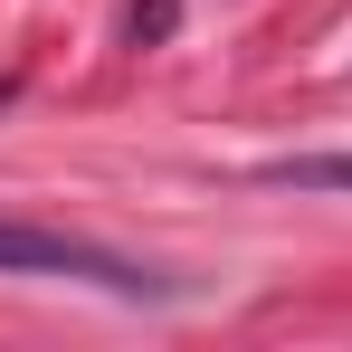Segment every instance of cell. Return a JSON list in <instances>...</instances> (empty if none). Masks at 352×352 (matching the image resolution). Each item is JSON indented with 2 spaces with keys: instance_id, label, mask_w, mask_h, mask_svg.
Masks as SVG:
<instances>
[{
  "instance_id": "obj_1",
  "label": "cell",
  "mask_w": 352,
  "mask_h": 352,
  "mask_svg": "<svg viewBox=\"0 0 352 352\" xmlns=\"http://www.w3.org/2000/svg\"><path fill=\"white\" fill-rule=\"evenodd\" d=\"M0 276H86L105 295H181L172 276H143L133 257H115L76 229H38V219H0Z\"/></svg>"
},
{
  "instance_id": "obj_2",
  "label": "cell",
  "mask_w": 352,
  "mask_h": 352,
  "mask_svg": "<svg viewBox=\"0 0 352 352\" xmlns=\"http://www.w3.org/2000/svg\"><path fill=\"white\" fill-rule=\"evenodd\" d=\"M267 181H286V190H352V153H305V162H267Z\"/></svg>"
},
{
  "instance_id": "obj_3",
  "label": "cell",
  "mask_w": 352,
  "mask_h": 352,
  "mask_svg": "<svg viewBox=\"0 0 352 352\" xmlns=\"http://www.w3.org/2000/svg\"><path fill=\"white\" fill-rule=\"evenodd\" d=\"M124 38L143 48V38H172V0H133L124 10Z\"/></svg>"
},
{
  "instance_id": "obj_4",
  "label": "cell",
  "mask_w": 352,
  "mask_h": 352,
  "mask_svg": "<svg viewBox=\"0 0 352 352\" xmlns=\"http://www.w3.org/2000/svg\"><path fill=\"white\" fill-rule=\"evenodd\" d=\"M10 86H19V76H0V105H10Z\"/></svg>"
}]
</instances>
